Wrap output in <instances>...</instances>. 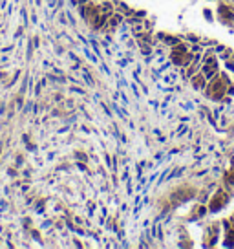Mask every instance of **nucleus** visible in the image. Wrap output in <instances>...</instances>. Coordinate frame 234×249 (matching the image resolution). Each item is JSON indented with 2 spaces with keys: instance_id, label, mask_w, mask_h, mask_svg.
Here are the masks:
<instances>
[{
  "instance_id": "obj_2",
  "label": "nucleus",
  "mask_w": 234,
  "mask_h": 249,
  "mask_svg": "<svg viewBox=\"0 0 234 249\" xmlns=\"http://www.w3.org/2000/svg\"><path fill=\"white\" fill-rule=\"evenodd\" d=\"M101 11H102L104 15H110V13H112V4H110V2H102Z\"/></svg>"
},
{
  "instance_id": "obj_5",
  "label": "nucleus",
  "mask_w": 234,
  "mask_h": 249,
  "mask_svg": "<svg viewBox=\"0 0 234 249\" xmlns=\"http://www.w3.org/2000/svg\"><path fill=\"white\" fill-rule=\"evenodd\" d=\"M165 42H166V44H179V40L177 39H174V37H165Z\"/></svg>"
},
{
  "instance_id": "obj_7",
  "label": "nucleus",
  "mask_w": 234,
  "mask_h": 249,
  "mask_svg": "<svg viewBox=\"0 0 234 249\" xmlns=\"http://www.w3.org/2000/svg\"><path fill=\"white\" fill-rule=\"evenodd\" d=\"M81 2H86V0H81Z\"/></svg>"
},
{
  "instance_id": "obj_6",
  "label": "nucleus",
  "mask_w": 234,
  "mask_h": 249,
  "mask_svg": "<svg viewBox=\"0 0 234 249\" xmlns=\"http://www.w3.org/2000/svg\"><path fill=\"white\" fill-rule=\"evenodd\" d=\"M194 84H196V88H199V86L203 84V77H199V75H198V77H194Z\"/></svg>"
},
{
  "instance_id": "obj_4",
  "label": "nucleus",
  "mask_w": 234,
  "mask_h": 249,
  "mask_svg": "<svg viewBox=\"0 0 234 249\" xmlns=\"http://www.w3.org/2000/svg\"><path fill=\"white\" fill-rule=\"evenodd\" d=\"M121 20H123V17H121V15H112V18H110V24H112V26H117V24L121 22Z\"/></svg>"
},
{
  "instance_id": "obj_1",
  "label": "nucleus",
  "mask_w": 234,
  "mask_h": 249,
  "mask_svg": "<svg viewBox=\"0 0 234 249\" xmlns=\"http://www.w3.org/2000/svg\"><path fill=\"white\" fill-rule=\"evenodd\" d=\"M203 72H205V79H210V77H212V75H214V73H216V68H214V66H209V64H207V66H205V70H203Z\"/></svg>"
},
{
  "instance_id": "obj_3",
  "label": "nucleus",
  "mask_w": 234,
  "mask_h": 249,
  "mask_svg": "<svg viewBox=\"0 0 234 249\" xmlns=\"http://www.w3.org/2000/svg\"><path fill=\"white\" fill-rule=\"evenodd\" d=\"M219 13H221V15H223V17H225V18H229V20H230V18H232V17H234V15H232V13H230V11H229V9H227V7H225V6H219Z\"/></svg>"
}]
</instances>
